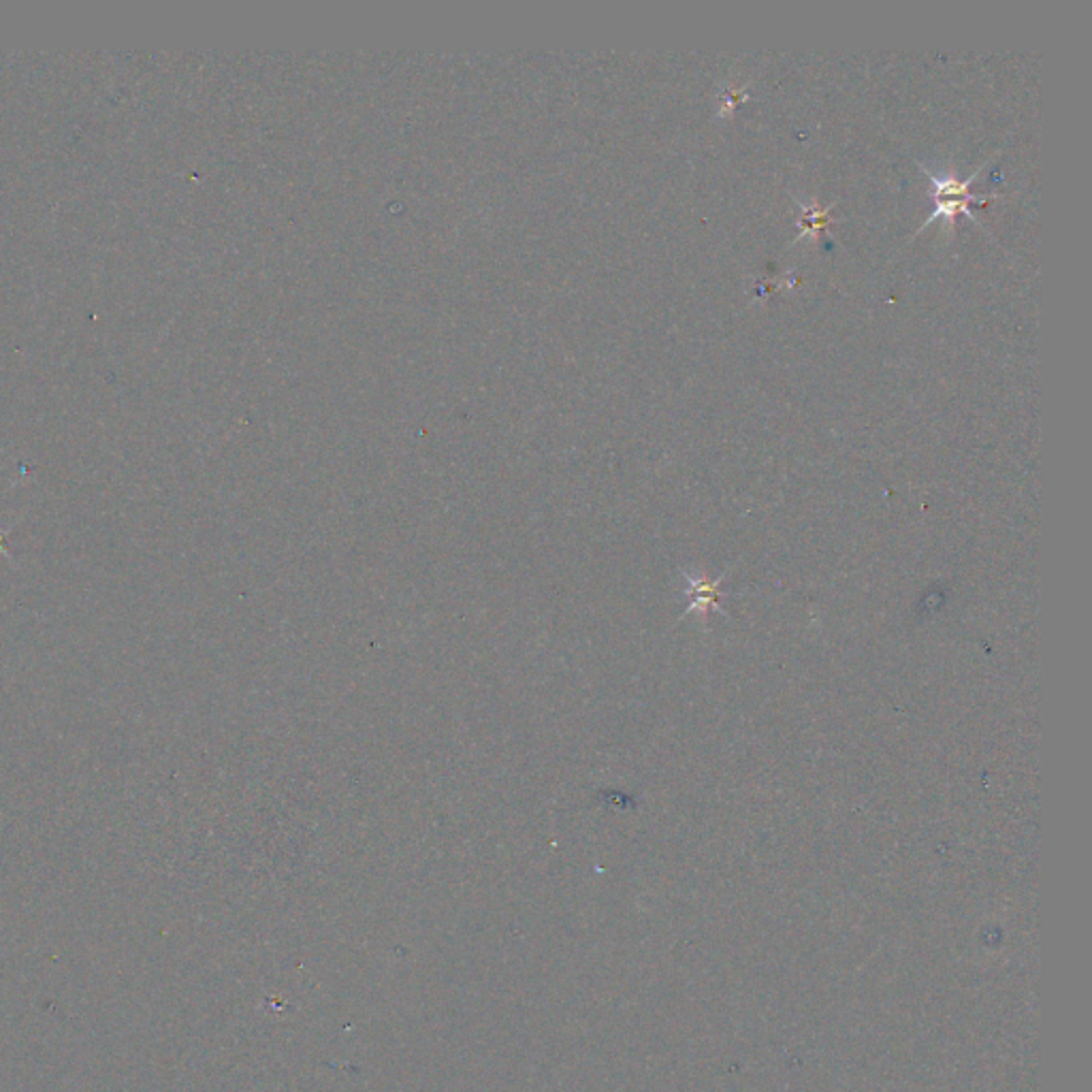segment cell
Masks as SVG:
<instances>
[{
	"label": "cell",
	"instance_id": "cell-2",
	"mask_svg": "<svg viewBox=\"0 0 1092 1092\" xmlns=\"http://www.w3.org/2000/svg\"><path fill=\"white\" fill-rule=\"evenodd\" d=\"M802 209V216L798 220V229L800 233L796 235L793 241H802V237H817L822 230H826L830 226V212H832V205H826V207H817V205H800Z\"/></svg>",
	"mask_w": 1092,
	"mask_h": 1092
},
{
	"label": "cell",
	"instance_id": "cell-3",
	"mask_svg": "<svg viewBox=\"0 0 1092 1092\" xmlns=\"http://www.w3.org/2000/svg\"><path fill=\"white\" fill-rule=\"evenodd\" d=\"M745 98H746V88H741V90H728V92H725V96H723V102H721V105H723V107H721L719 115H725V113H728L729 109H734V107H736L738 102L745 101Z\"/></svg>",
	"mask_w": 1092,
	"mask_h": 1092
},
{
	"label": "cell",
	"instance_id": "cell-1",
	"mask_svg": "<svg viewBox=\"0 0 1092 1092\" xmlns=\"http://www.w3.org/2000/svg\"><path fill=\"white\" fill-rule=\"evenodd\" d=\"M985 165H988V162H985ZM984 166H981V169H984ZM920 169L924 171V173L930 177V182H932V203H934V212L930 213L928 220H926L924 224L920 226V230L926 229V226L932 224V222L937 220V218L954 220V216H958V213H967V216L971 218V220H975L971 205L990 203V200L996 199V196H998V195H990V196L971 195V190H968V188H971V183L975 182L977 175L981 173V169L973 171V175H968V177L962 179V182H960V179H956V177H943V175L932 173V171L926 169L924 165H920Z\"/></svg>",
	"mask_w": 1092,
	"mask_h": 1092
}]
</instances>
